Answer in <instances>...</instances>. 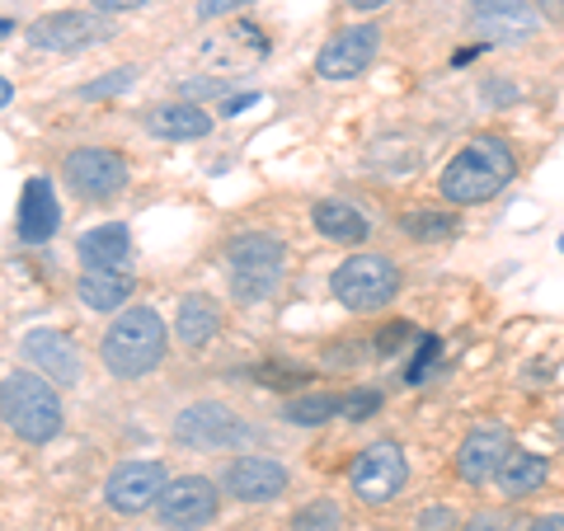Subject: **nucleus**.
<instances>
[{"mask_svg": "<svg viewBox=\"0 0 564 531\" xmlns=\"http://www.w3.org/2000/svg\"><path fill=\"white\" fill-rule=\"evenodd\" d=\"M132 85H137V71H132V66H118V71H109L104 80L80 85V99H113V95H122V90H132Z\"/></svg>", "mask_w": 564, "mask_h": 531, "instance_id": "cd10ccee", "label": "nucleus"}, {"mask_svg": "<svg viewBox=\"0 0 564 531\" xmlns=\"http://www.w3.org/2000/svg\"><path fill=\"white\" fill-rule=\"evenodd\" d=\"M203 57L226 66V71H245V66H254V62L269 57V39H263L259 24H236V29L217 33V39H207Z\"/></svg>", "mask_w": 564, "mask_h": 531, "instance_id": "f3484780", "label": "nucleus"}, {"mask_svg": "<svg viewBox=\"0 0 564 531\" xmlns=\"http://www.w3.org/2000/svg\"><path fill=\"white\" fill-rule=\"evenodd\" d=\"M344 527V508L334 499H311L306 508L292 512V531H339Z\"/></svg>", "mask_w": 564, "mask_h": 531, "instance_id": "bb28decb", "label": "nucleus"}, {"mask_svg": "<svg viewBox=\"0 0 564 531\" xmlns=\"http://www.w3.org/2000/svg\"><path fill=\"white\" fill-rule=\"evenodd\" d=\"M410 334H414V325H404V321L386 325V329L377 334V353H381V358H391V353H400L404 344H410Z\"/></svg>", "mask_w": 564, "mask_h": 531, "instance_id": "7c9ffc66", "label": "nucleus"}, {"mask_svg": "<svg viewBox=\"0 0 564 531\" xmlns=\"http://www.w3.org/2000/svg\"><path fill=\"white\" fill-rule=\"evenodd\" d=\"M348 6L358 10V14H367V10H381V6H391V0H348Z\"/></svg>", "mask_w": 564, "mask_h": 531, "instance_id": "ea45409f", "label": "nucleus"}, {"mask_svg": "<svg viewBox=\"0 0 564 531\" xmlns=\"http://www.w3.org/2000/svg\"><path fill=\"white\" fill-rule=\"evenodd\" d=\"M311 221H315V231H321L325 240H334V245H362L367 236H372V221H367L352 203H339V198L315 203Z\"/></svg>", "mask_w": 564, "mask_h": 531, "instance_id": "4be33fe9", "label": "nucleus"}, {"mask_svg": "<svg viewBox=\"0 0 564 531\" xmlns=\"http://www.w3.org/2000/svg\"><path fill=\"white\" fill-rule=\"evenodd\" d=\"M165 348H170L165 321L151 306H132L109 325V334H104V344H99V358L113 377L137 381V377H147V371L161 367Z\"/></svg>", "mask_w": 564, "mask_h": 531, "instance_id": "f03ea898", "label": "nucleus"}, {"mask_svg": "<svg viewBox=\"0 0 564 531\" xmlns=\"http://www.w3.org/2000/svg\"><path fill=\"white\" fill-rule=\"evenodd\" d=\"M381 410V391H352L339 400V414L352 419V423H362V419H372Z\"/></svg>", "mask_w": 564, "mask_h": 531, "instance_id": "c756f323", "label": "nucleus"}, {"mask_svg": "<svg viewBox=\"0 0 564 531\" xmlns=\"http://www.w3.org/2000/svg\"><path fill=\"white\" fill-rule=\"evenodd\" d=\"M400 231L410 240H447V236H456V217L452 212H410V217L400 221Z\"/></svg>", "mask_w": 564, "mask_h": 531, "instance_id": "a878e982", "label": "nucleus"}, {"mask_svg": "<svg viewBox=\"0 0 564 531\" xmlns=\"http://www.w3.org/2000/svg\"><path fill=\"white\" fill-rule=\"evenodd\" d=\"M470 24L489 43H522L536 33V10L527 0H470Z\"/></svg>", "mask_w": 564, "mask_h": 531, "instance_id": "4468645a", "label": "nucleus"}, {"mask_svg": "<svg viewBox=\"0 0 564 531\" xmlns=\"http://www.w3.org/2000/svg\"><path fill=\"white\" fill-rule=\"evenodd\" d=\"M174 334H180L184 348H207L221 334V306L212 296H198V292L184 296L180 315H174Z\"/></svg>", "mask_w": 564, "mask_h": 531, "instance_id": "5701e85b", "label": "nucleus"}, {"mask_svg": "<svg viewBox=\"0 0 564 531\" xmlns=\"http://www.w3.org/2000/svg\"><path fill=\"white\" fill-rule=\"evenodd\" d=\"M137 278L132 269H85L76 282V296L85 311H118L122 301H132Z\"/></svg>", "mask_w": 564, "mask_h": 531, "instance_id": "aec40b11", "label": "nucleus"}, {"mask_svg": "<svg viewBox=\"0 0 564 531\" xmlns=\"http://www.w3.org/2000/svg\"><path fill=\"white\" fill-rule=\"evenodd\" d=\"M560 250H564V236H560Z\"/></svg>", "mask_w": 564, "mask_h": 531, "instance_id": "a18cd8bd", "label": "nucleus"}, {"mask_svg": "<svg viewBox=\"0 0 564 531\" xmlns=\"http://www.w3.org/2000/svg\"><path fill=\"white\" fill-rule=\"evenodd\" d=\"M377 47H381V29L377 24H358V29H344L321 47L315 57V71L325 80H358L367 66L377 62Z\"/></svg>", "mask_w": 564, "mask_h": 531, "instance_id": "f8f14e48", "label": "nucleus"}, {"mask_svg": "<svg viewBox=\"0 0 564 531\" xmlns=\"http://www.w3.org/2000/svg\"><path fill=\"white\" fill-rule=\"evenodd\" d=\"M329 288H334V296H339L348 311L367 315V311H381V306H391V301H395L400 269L386 254H352V259H344L339 269H334Z\"/></svg>", "mask_w": 564, "mask_h": 531, "instance_id": "39448f33", "label": "nucleus"}, {"mask_svg": "<svg viewBox=\"0 0 564 531\" xmlns=\"http://www.w3.org/2000/svg\"><path fill=\"white\" fill-rule=\"evenodd\" d=\"M14 231H20L24 245H47L52 236L62 231V203H57V193H52V184L43 180V174H33V180L24 184Z\"/></svg>", "mask_w": 564, "mask_h": 531, "instance_id": "2eb2a0df", "label": "nucleus"}, {"mask_svg": "<svg viewBox=\"0 0 564 531\" xmlns=\"http://www.w3.org/2000/svg\"><path fill=\"white\" fill-rule=\"evenodd\" d=\"M527 531H564V512H555V518H536Z\"/></svg>", "mask_w": 564, "mask_h": 531, "instance_id": "58836bf2", "label": "nucleus"}, {"mask_svg": "<svg viewBox=\"0 0 564 531\" xmlns=\"http://www.w3.org/2000/svg\"><path fill=\"white\" fill-rule=\"evenodd\" d=\"M24 39L39 52H85L104 39H113V24H109V14H99V10H57V14L33 20L24 29Z\"/></svg>", "mask_w": 564, "mask_h": 531, "instance_id": "423d86ee", "label": "nucleus"}, {"mask_svg": "<svg viewBox=\"0 0 564 531\" xmlns=\"http://www.w3.org/2000/svg\"><path fill=\"white\" fill-rule=\"evenodd\" d=\"M254 104H259V95H254V90H245V95H231V99H226V104H221V113H226V118H240L245 109H254Z\"/></svg>", "mask_w": 564, "mask_h": 531, "instance_id": "e433bc0d", "label": "nucleus"}, {"mask_svg": "<svg viewBox=\"0 0 564 531\" xmlns=\"http://www.w3.org/2000/svg\"><path fill=\"white\" fill-rule=\"evenodd\" d=\"M513 174H518L513 147H508L499 132H480L447 161V170L437 174V188H443V198L456 207H480L489 198H499V193L513 184Z\"/></svg>", "mask_w": 564, "mask_h": 531, "instance_id": "f257e3e1", "label": "nucleus"}, {"mask_svg": "<svg viewBox=\"0 0 564 531\" xmlns=\"http://www.w3.org/2000/svg\"><path fill=\"white\" fill-rule=\"evenodd\" d=\"M288 485H292L288 470L278 462H269V456H240V462H231L221 475V489L240 503H273Z\"/></svg>", "mask_w": 564, "mask_h": 531, "instance_id": "ddd939ff", "label": "nucleus"}, {"mask_svg": "<svg viewBox=\"0 0 564 531\" xmlns=\"http://www.w3.org/2000/svg\"><path fill=\"white\" fill-rule=\"evenodd\" d=\"M10 99H14V85H10L6 76H0V109H6V104H10Z\"/></svg>", "mask_w": 564, "mask_h": 531, "instance_id": "37998d69", "label": "nucleus"}, {"mask_svg": "<svg viewBox=\"0 0 564 531\" xmlns=\"http://www.w3.org/2000/svg\"><path fill=\"white\" fill-rule=\"evenodd\" d=\"M437 353H443V339H437V334H423V339H419V353H414V362L404 367V381H410V386H423V381H429V371H433V362H437Z\"/></svg>", "mask_w": 564, "mask_h": 531, "instance_id": "c85d7f7f", "label": "nucleus"}, {"mask_svg": "<svg viewBox=\"0 0 564 531\" xmlns=\"http://www.w3.org/2000/svg\"><path fill=\"white\" fill-rule=\"evenodd\" d=\"M545 470H551V466H545V456L508 447V456L499 462V470H494V480H499L503 499H527V494H536V489L545 485Z\"/></svg>", "mask_w": 564, "mask_h": 531, "instance_id": "b1692460", "label": "nucleus"}, {"mask_svg": "<svg viewBox=\"0 0 564 531\" xmlns=\"http://www.w3.org/2000/svg\"><path fill=\"white\" fill-rule=\"evenodd\" d=\"M475 57H480V47H462L452 62H456V66H466V62H475Z\"/></svg>", "mask_w": 564, "mask_h": 531, "instance_id": "a19ab883", "label": "nucleus"}, {"mask_svg": "<svg viewBox=\"0 0 564 531\" xmlns=\"http://www.w3.org/2000/svg\"><path fill=\"white\" fill-rule=\"evenodd\" d=\"M462 531H513V518H503V512L485 508V512H475V518H470Z\"/></svg>", "mask_w": 564, "mask_h": 531, "instance_id": "72a5a7b5", "label": "nucleus"}, {"mask_svg": "<svg viewBox=\"0 0 564 531\" xmlns=\"http://www.w3.org/2000/svg\"><path fill=\"white\" fill-rule=\"evenodd\" d=\"M0 414H6L10 433L43 447L62 433V400L52 391L47 377H33V371H10L0 381Z\"/></svg>", "mask_w": 564, "mask_h": 531, "instance_id": "7ed1b4c3", "label": "nucleus"}, {"mask_svg": "<svg viewBox=\"0 0 564 531\" xmlns=\"http://www.w3.org/2000/svg\"><path fill=\"white\" fill-rule=\"evenodd\" d=\"M250 0H203L198 6V20H221V14H236V10H245Z\"/></svg>", "mask_w": 564, "mask_h": 531, "instance_id": "c9c22d12", "label": "nucleus"}, {"mask_svg": "<svg viewBox=\"0 0 564 531\" xmlns=\"http://www.w3.org/2000/svg\"><path fill=\"white\" fill-rule=\"evenodd\" d=\"M147 132L161 141H198L212 132V118L198 104H161L147 113Z\"/></svg>", "mask_w": 564, "mask_h": 531, "instance_id": "412c9836", "label": "nucleus"}, {"mask_svg": "<svg viewBox=\"0 0 564 531\" xmlns=\"http://www.w3.org/2000/svg\"><path fill=\"white\" fill-rule=\"evenodd\" d=\"M226 269H231V292L245 306H259L278 292L282 273H288V250L273 236H240L226 250Z\"/></svg>", "mask_w": 564, "mask_h": 531, "instance_id": "20e7f679", "label": "nucleus"}, {"mask_svg": "<svg viewBox=\"0 0 564 531\" xmlns=\"http://www.w3.org/2000/svg\"><path fill=\"white\" fill-rule=\"evenodd\" d=\"M62 180H66V188L76 193V198L104 203V198H113V193L128 184V161H122L118 151H109V147H80V151L66 155Z\"/></svg>", "mask_w": 564, "mask_h": 531, "instance_id": "6e6552de", "label": "nucleus"}, {"mask_svg": "<svg viewBox=\"0 0 564 531\" xmlns=\"http://www.w3.org/2000/svg\"><path fill=\"white\" fill-rule=\"evenodd\" d=\"M137 6H147V0H90V10H99V14H118V10H137Z\"/></svg>", "mask_w": 564, "mask_h": 531, "instance_id": "4c0bfd02", "label": "nucleus"}, {"mask_svg": "<svg viewBox=\"0 0 564 531\" xmlns=\"http://www.w3.org/2000/svg\"><path fill=\"white\" fill-rule=\"evenodd\" d=\"M184 95H188V99H221V95H226V80H221V76L188 80V85H184Z\"/></svg>", "mask_w": 564, "mask_h": 531, "instance_id": "f704fd0d", "label": "nucleus"}, {"mask_svg": "<svg viewBox=\"0 0 564 531\" xmlns=\"http://www.w3.org/2000/svg\"><path fill=\"white\" fill-rule=\"evenodd\" d=\"M24 358L43 371L47 381H57V386H76L80 381V348L66 339V334L57 329H29L24 334Z\"/></svg>", "mask_w": 564, "mask_h": 531, "instance_id": "dca6fc26", "label": "nucleus"}, {"mask_svg": "<svg viewBox=\"0 0 564 531\" xmlns=\"http://www.w3.org/2000/svg\"><path fill=\"white\" fill-rule=\"evenodd\" d=\"M489 99H518V90H513V85H494Z\"/></svg>", "mask_w": 564, "mask_h": 531, "instance_id": "79ce46f5", "label": "nucleus"}, {"mask_svg": "<svg viewBox=\"0 0 564 531\" xmlns=\"http://www.w3.org/2000/svg\"><path fill=\"white\" fill-rule=\"evenodd\" d=\"M508 447H513V442H508L503 429H475L462 442V452H456V470H462V480H470V485L494 480V470H499Z\"/></svg>", "mask_w": 564, "mask_h": 531, "instance_id": "a211bd4d", "label": "nucleus"}, {"mask_svg": "<svg viewBox=\"0 0 564 531\" xmlns=\"http://www.w3.org/2000/svg\"><path fill=\"white\" fill-rule=\"evenodd\" d=\"M165 485H170V475L161 462H122L109 480H104V499H109V508L122 512V518H137V512L155 508Z\"/></svg>", "mask_w": 564, "mask_h": 531, "instance_id": "9b49d317", "label": "nucleus"}, {"mask_svg": "<svg viewBox=\"0 0 564 531\" xmlns=\"http://www.w3.org/2000/svg\"><path fill=\"white\" fill-rule=\"evenodd\" d=\"M414 527H419V531H452V527H456V512H452V508H423Z\"/></svg>", "mask_w": 564, "mask_h": 531, "instance_id": "473e14b6", "label": "nucleus"}, {"mask_svg": "<svg viewBox=\"0 0 564 531\" xmlns=\"http://www.w3.org/2000/svg\"><path fill=\"white\" fill-rule=\"evenodd\" d=\"M155 508H161V522L170 531H198V527H207L212 518H217L221 489L212 485L207 475H180V480H170L161 489Z\"/></svg>", "mask_w": 564, "mask_h": 531, "instance_id": "9d476101", "label": "nucleus"}, {"mask_svg": "<svg viewBox=\"0 0 564 531\" xmlns=\"http://www.w3.org/2000/svg\"><path fill=\"white\" fill-rule=\"evenodd\" d=\"M348 485H352V494H358L362 503L381 508V503H391L404 485H410V462H404V452L395 447V442H372V447L352 462Z\"/></svg>", "mask_w": 564, "mask_h": 531, "instance_id": "0eeeda50", "label": "nucleus"}, {"mask_svg": "<svg viewBox=\"0 0 564 531\" xmlns=\"http://www.w3.org/2000/svg\"><path fill=\"white\" fill-rule=\"evenodd\" d=\"M10 29H14V24H10V20H0V39H6V33H10Z\"/></svg>", "mask_w": 564, "mask_h": 531, "instance_id": "c03bdc74", "label": "nucleus"}, {"mask_svg": "<svg viewBox=\"0 0 564 531\" xmlns=\"http://www.w3.org/2000/svg\"><path fill=\"white\" fill-rule=\"evenodd\" d=\"M174 442L180 447H193V452H221V447H236L245 442V423L240 414H231L221 400H198L174 419Z\"/></svg>", "mask_w": 564, "mask_h": 531, "instance_id": "1a4fd4ad", "label": "nucleus"}, {"mask_svg": "<svg viewBox=\"0 0 564 531\" xmlns=\"http://www.w3.org/2000/svg\"><path fill=\"white\" fill-rule=\"evenodd\" d=\"M76 250H80L85 269H128L132 236H128V226H122V221H104V226H95V231L80 236Z\"/></svg>", "mask_w": 564, "mask_h": 531, "instance_id": "6ab92c4d", "label": "nucleus"}, {"mask_svg": "<svg viewBox=\"0 0 564 531\" xmlns=\"http://www.w3.org/2000/svg\"><path fill=\"white\" fill-rule=\"evenodd\" d=\"M254 377H259L263 386H302L311 371H306V367H259Z\"/></svg>", "mask_w": 564, "mask_h": 531, "instance_id": "2f4dec72", "label": "nucleus"}, {"mask_svg": "<svg viewBox=\"0 0 564 531\" xmlns=\"http://www.w3.org/2000/svg\"><path fill=\"white\" fill-rule=\"evenodd\" d=\"M339 400L344 395H302V400H288L282 404V419L296 423V429H315V423H329L339 414Z\"/></svg>", "mask_w": 564, "mask_h": 531, "instance_id": "393cba45", "label": "nucleus"}]
</instances>
